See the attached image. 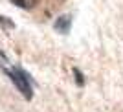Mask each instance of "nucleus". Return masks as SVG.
I'll use <instances>...</instances> for the list:
<instances>
[{"label": "nucleus", "mask_w": 123, "mask_h": 112, "mask_svg": "<svg viewBox=\"0 0 123 112\" xmlns=\"http://www.w3.org/2000/svg\"><path fill=\"white\" fill-rule=\"evenodd\" d=\"M6 74L11 77V81L15 83V87L20 90V94L26 99H31L33 97V88H31V77L26 74L22 68L13 66V68H6Z\"/></svg>", "instance_id": "obj_1"}, {"label": "nucleus", "mask_w": 123, "mask_h": 112, "mask_svg": "<svg viewBox=\"0 0 123 112\" xmlns=\"http://www.w3.org/2000/svg\"><path fill=\"white\" fill-rule=\"evenodd\" d=\"M70 26H72V17L70 15H62L59 17L55 20V31H59V33H68L70 31Z\"/></svg>", "instance_id": "obj_2"}, {"label": "nucleus", "mask_w": 123, "mask_h": 112, "mask_svg": "<svg viewBox=\"0 0 123 112\" xmlns=\"http://www.w3.org/2000/svg\"><path fill=\"white\" fill-rule=\"evenodd\" d=\"M74 75H75L77 87H83V85H85V75L81 74V70H79V68H74Z\"/></svg>", "instance_id": "obj_3"}, {"label": "nucleus", "mask_w": 123, "mask_h": 112, "mask_svg": "<svg viewBox=\"0 0 123 112\" xmlns=\"http://www.w3.org/2000/svg\"><path fill=\"white\" fill-rule=\"evenodd\" d=\"M0 24H2V28H6V30H11V28H15L13 20H9V19H6V17H0Z\"/></svg>", "instance_id": "obj_4"}, {"label": "nucleus", "mask_w": 123, "mask_h": 112, "mask_svg": "<svg viewBox=\"0 0 123 112\" xmlns=\"http://www.w3.org/2000/svg\"><path fill=\"white\" fill-rule=\"evenodd\" d=\"M11 2H13V4L15 6H20V7H24V9H28V7H30V2H26V0H11Z\"/></svg>", "instance_id": "obj_5"}]
</instances>
